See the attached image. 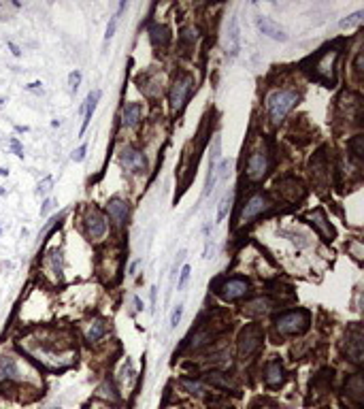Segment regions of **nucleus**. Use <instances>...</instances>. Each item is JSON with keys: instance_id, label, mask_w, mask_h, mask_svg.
<instances>
[{"instance_id": "33", "label": "nucleus", "mask_w": 364, "mask_h": 409, "mask_svg": "<svg viewBox=\"0 0 364 409\" xmlns=\"http://www.w3.org/2000/svg\"><path fill=\"white\" fill-rule=\"evenodd\" d=\"M181 315H183V305H177L175 311H173V315H171V329H177V326H179Z\"/></svg>"}, {"instance_id": "27", "label": "nucleus", "mask_w": 364, "mask_h": 409, "mask_svg": "<svg viewBox=\"0 0 364 409\" xmlns=\"http://www.w3.org/2000/svg\"><path fill=\"white\" fill-rule=\"evenodd\" d=\"M362 17H364V11H356V13H351L347 17H343L339 22V26L341 28H353V26H358L362 22Z\"/></svg>"}, {"instance_id": "47", "label": "nucleus", "mask_w": 364, "mask_h": 409, "mask_svg": "<svg viewBox=\"0 0 364 409\" xmlns=\"http://www.w3.org/2000/svg\"><path fill=\"white\" fill-rule=\"evenodd\" d=\"M51 409H60V407H51Z\"/></svg>"}, {"instance_id": "12", "label": "nucleus", "mask_w": 364, "mask_h": 409, "mask_svg": "<svg viewBox=\"0 0 364 409\" xmlns=\"http://www.w3.org/2000/svg\"><path fill=\"white\" fill-rule=\"evenodd\" d=\"M86 226H88L90 239H100L107 232V220L98 209H90L86 216Z\"/></svg>"}, {"instance_id": "17", "label": "nucleus", "mask_w": 364, "mask_h": 409, "mask_svg": "<svg viewBox=\"0 0 364 409\" xmlns=\"http://www.w3.org/2000/svg\"><path fill=\"white\" fill-rule=\"evenodd\" d=\"M107 213L117 226H122V224L126 222V216H128V204L124 202L122 198H111L109 204H107Z\"/></svg>"}, {"instance_id": "46", "label": "nucleus", "mask_w": 364, "mask_h": 409, "mask_svg": "<svg viewBox=\"0 0 364 409\" xmlns=\"http://www.w3.org/2000/svg\"><path fill=\"white\" fill-rule=\"evenodd\" d=\"M0 194H5V190H3V188H0Z\"/></svg>"}, {"instance_id": "23", "label": "nucleus", "mask_w": 364, "mask_h": 409, "mask_svg": "<svg viewBox=\"0 0 364 409\" xmlns=\"http://www.w3.org/2000/svg\"><path fill=\"white\" fill-rule=\"evenodd\" d=\"M107 333V324L105 322H102V320H96L94 324H92L90 326V329H88V333H86V339L92 343V341H98L100 339V337L102 335H105Z\"/></svg>"}, {"instance_id": "36", "label": "nucleus", "mask_w": 364, "mask_h": 409, "mask_svg": "<svg viewBox=\"0 0 364 409\" xmlns=\"http://www.w3.org/2000/svg\"><path fill=\"white\" fill-rule=\"evenodd\" d=\"M86 151H88V145H81V147H77L75 151H72V160H75V162H81L83 158H86Z\"/></svg>"}, {"instance_id": "9", "label": "nucleus", "mask_w": 364, "mask_h": 409, "mask_svg": "<svg viewBox=\"0 0 364 409\" xmlns=\"http://www.w3.org/2000/svg\"><path fill=\"white\" fill-rule=\"evenodd\" d=\"M337 56L339 51L337 49H330L326 54H321L317 58V64H315V73L326 79V81H335V62H337Z\"/></svg>"}, {"instance_id": "7", "label": "nucleus", "mask_w": 364, "mask_h": 409, "mask_svg": "<svg viewBox=\"0 0 364 409\" xmlns=\"http://www.w3.org/2000/svg\"><path fill=\"white\" fill-rule=\"evenodd\" d=\"M0 382L11 384V382H24L22 366L15 360V356H0Z\"/></svg>"}, {"instance_id": "18", "label": "nucleus", "mask_w": 364, "mask_h": 409, "mask_svg": "<svg viewBox=\"0 0 364 409\" xmlns=\"http://www.w3.org/2000/svg\"><path fill=\"white\" fill-rule=\"evenodd\" d=\"M100 94H102L100 90H92L90 94H88V98H86V111H83L81 135H83V132L88 130V126H90V119H92V115H94V111H96V105H98V100H100Z\"/></svg>"}, {"instance_id": "19", "label": "nucleus", "mask_w": 364, "mask_h": 409, "mask_svg": "<svg viewBox=\"0 0 364 409\" xmlns=\"http://www.w3.org/2000/svg\"><path fill=\"white\" fill-rule=\"evenodd\" d=\"M264 380L268 386H279L284 382V366L279 360H270L264 369Z\"/></svg>"}, {"instance_id": "35", "label": "nucleus", "mask_w": 364, "mask_h": 409, "mask_svg": "<svg viewBox=\"0 0 364 409\" xmlns=\"http://www.w3.org/2000/svg\"><path fill=\"white\" fill-rule=\"evenodd\" d=\"M51 183H54V179H51V177H45L43 181L38 183V194H47V192L51 190Z\"/></svg>"}, {"instance_id": "4", "label": "nucleus", "mask_w": 364, "mask_h": 409, "mask_svg": "<svg viewBox=\"0 0 364 409\" xmlns=\"http://www.w3.org/2000/svg\"><path fill=\"white\" fill-rule=\"evenodd\" d=\"M192 86H194V79L190 75H181V77L175 79L173 90H171V107H173L175 113H179V111L185 107V102L190 98Z\"/></svg>"}, {"instance_id": "6", "label": "nucleus", "mask_w": 364, "mask_h": 409, "mask_svg": "<svg viewBox=\"0 0 364 409\" xmlns=\"http://www.w3.org/2000/svg\"><path fill=\"white\" fill-rule=\"evenodd\" d=\"M215 292L220 294L224 301L230 303V301H236V299H243V296L249 292V283L245 279H241V277L226 279V281H222L220 285H217Z\"/></svg>"}, {"instance_id": "24", "label": "nucleus", "mask_w": 364, "mask_h": 409, "mask_svg": "<svg viewBox=\"0 0 364 409\" xmlns=\"http://www.w3.org/2000/svg\"><path fill=\"white\" fill-rule=\"evenodd\" d=\"M128 5L126 3H122L119 5V9H117V13H113L111 15V19H109V24H107V32H105V40H111L113 38V34H115V28H117V19H119V13L126 9Z\"/></svg>"}, {"instance_id": "40", "label": "nucleus", "mask_w": 364, "mask_h": 409, "mask_svg": "<svg viewBox=\"0 0 364 409\" xmlns=\"http://www.w3.org/2000/svg\"><path fill=\"white\" fill-rule=\"evenodd\" d=\"M183 34H185V38H188V40H196V38H198V30H196V28H188V30H183Z\"/></svg>"}, {"instance_id": "38", "label": "nucleus", "mask_w": 364, "mask_h": 409, "mask_svg": "<svg viewBox=\"0 0 364 409\" xmlns=\"http://www.w3.org/2000/svg\"><path fill=\"white\" fill-rule=\"evenodd\" d=\"M349 250L353 252V256H356L358 260H362V243H360V241H353V243L349 245Z\"/></svg>"}, {"instance_id": "43", "label": "nucleus", "mask_w": 364, "mask_h": 409, "mask_svg": "<svg viewBox=\"0 0 364 409\" xmlns=\"http://www.w3.org/2000/svg\"><path fill=\"white\" fill-rule=\"evenodd\" d=\"M134 305H137V309H139V311L143 309V303H141V299H139V296H134Z\"/></svg>"}, {"instance_id": "11", "label": "nucleus", "mask_w": 364, "mask_h": 409, "mask_svg": "<svg viewBox=\"0 0 364 409\" xmlns=\"http://www.w3.org/2000/svg\"><path fill=\"white\" fill-rule=\"evenodd\" d=\"M238 51H241V32H238V19L230 17L228 22V30H226V54L228 58H236Z\"/></svg>"}, {"instance_id": "15", "label": "nucleus", "mask_w": 364, "mask_h": 409, "mask_svg": "<svg viewBox=\"0 0 364 409\" xmlns=\"http://www.w3.org/2000/svg\"><path fill=\"white\" fill-rule=\"evenodd\" d=\"M122 165L126 167L128 171H134V173H141V171H145V156L141 151H137V149H132V147H126L122 151Z\"/></svg>"}, {"instance_id": "28", "label": "nucleus", "mask_w": 364, "mask_h": 409, "mask_svg": "<svg viewBox=\"0 0 364 409\" xmlns=\"http://www.w3.org/2000/svg\"><path fill=\"white\" fill-rule=\"evenodd\" d=\"M190 273H192L190 264H183L181 271H179V281H177V290H183V288H185V283H188V279H190Z\"/></svg>"}, {"instance_id": "25", "label": "nucleus", "mask_w": 364, "mask_h": 409, "mask_svg": "<svg viewBox=\"0 0 364 409\" xmlns=\"http://www.w3.org/2000/svg\"><path fill=\"white\" fill-rule=\"evenodd\" d=\"M347 392L351 394V396H356L358 401L362 398V392H364V386H362V377L360 375H353L351 380L347 382Z\"/></svg>"}, {"instance_id": "8", "label": "nucleus", "mask_w": 364, "mask_h": 409, "mask_svg": "<svg viewBox=\"0 0 364 409\" xmlns=\"http://www.w3.org/2000/svg\"><path fill=\"white\" fill-rule=\"evenodd\" d=\"M268 171V158L264 151H256L247 160V177L252 181H260Z\"/></svg>"}, {"instance_id": "37", "label": "nucleus", "mask_w": 364, "mask_h": 409, "mask_svg": "<svg viewBox=\"0 0 364 409\" xmlns=\"http://www.w3.org/2000/svg\"><path fill=\"white\" fill-rule=\"evenodd\" d=\"M9 145H11L13 153H17L19 158H24V149H22V145H19V141H17V139H11V141H9Z\"/></svg>"}, {"instance_id": "22", "label": "nucleus", "mask_w": 364, "mask_h": 409, "mask_svg": "<svg viewBox=\"0 0 364 409\" xmlns=\"http://www.w3.org/2000/svg\"><path fill=\"white\" fill-rule=\"evenodd\" d=\"M268 307H270L268 299H254V301H249L243 307V313H247V315H260V313H266Z\"/></svg>"}, {"instance_id": "31", "label": "nucleus", "mask_w": 364, "mask_h": 409, "mask_svg": "<svg viewBox=\"0 0 364 409\" xmlns=\"http://www.w3.org/2000/svg\"><path fill=\"white\" fill-rule=\"evenodd\" d=\"M209 382H213L215 386H222V388L230 386V380H228L224 373H209Z\"/></svg>"}, {"instance_id": "32", "label": "nucleus", "mask_w": 364, "mask_h": 409, "mask_svg": "<svg viewBox=\"0 0 364 409\" xmlns=\"http://www.w3.org/2000/svg\"><path fill=\"white\" fill-rule=\"evenodd\" d=\"M68 86H70L72 92L79 90V86H81V73H79V70H72V73L68 75Z\"/></svg>"}, {"instance_id": "44", "label": "nucleus", "mask_w": 364, "mask_h": 409, "mask_svg": "<svg viewBox=\"0 0 364 409\" xmlns=\"http://www.w3.org/2000/svg\"><path fill=\"white\" fill-rule=\"evenodd\" d=\"M0 175H3V177H7V175H9V171H7V169H3V167H0Z\"/></svg>"}, {"instance_id": "41", "label": "nucleus", "mask_w": 364, "mask_h": 409, "mask_svg": "<svg viewBox=\"0 0 364 409\" xmlns=\"http://www.w3.org/2000/svg\"><path fill=\"white\" fill-rule=\"evenodd\" d=\"M9 47H11V51H13L15 56H22V51H19V47H17L15 43H9Z\"/></svg>"}, {"instance_id": "39", "label": "nucleus", "mask_w": 364, "mask_h": 409, "mask_svg": "<svg viewBox=\"0 0 364 409\" xmlns=\"http://www.w3.org/2000/svg\"><path fill=\"white\" fill-rule=\"evenodd\" d=\"M54 204H56V200H51V198H47L45 202H43V207H41V216H47V213L54 209Z\"/></svg>"}, {"instance_id": "29", "label": "nucleus", "mask_w": 364, "mask_h": 409, "mask_svg": "<svg viewBox=\"0 0 364 409\" xmlns=\"http://www.w3.org/2000/svg\"><path fill=\"white\" fill-rule=\"evenodd\" d=\"M230 167H232V162L226 160V158L217 162V179H226L228 173H230Z\"/></svg>"}, {"instance_id": "5", "label": "nucleus", "mask_w": 364, "mask_h": 409, "mask_svg": "<svg viewBox=\"0 0 364 409\" xmlns=\"http://www.w3.org/2000/svg\"><path fill=\"white\" fill-rule=\"evenodd\" d=\"M268 209H270L268 196H266V194H262V192H258V194H254V196L245 202V207H243V211H241V218H238V222L247 224V222H252L254 218L266 213Z\"/></svg>"}, {"instance_id": "1", "label": "nucleus", "mask_w": 364, "mask_h": 409, "mask_svg": "<svg viewBox=\"0 0 364 409\" xmlns=\"http://www.w3.org/2000/svg\"><path fill=\"white\" fill-rule=\"evenodd\" d=\"M298 92L296 90H275L266 96V111L270 121H281L290 111L296 107L298 102Z\"/></svg>"}, {"instance_id": "14", "label": "nucleus", "mask_w": 364, "mask_h": 409, "mask_svg": "<svg viewBox=\"0 0 364 409\" xmlns=\"http://www.w3.org/2000/svg\"><path fill=\"white\" fill-rule=\"evenodd\" d=\"M258 28H260V32L262 34H266L268 38H273V40H279V43H286L288 40V34H286V30L279 26V24H275L270 17H264V15H260L258 17Z\"/></svg>"}, {"instance_id": "26", "label": "nucleus", "mask_w": 364, "mask_h": 409, "mask_svg": "<svg viewBox=\"0 0 364 409\" xmlns=\"http://www.w3.org/2000/svg\"><path fill=\"white\" fill-rule=\"evenodd\" d=\"M230 200H232V194L230 192H226L224 194V198L220 200V207H217V216H215V224H220L224 218H226V213H228V209H230Z\"/></svg>"}, {"instance_id": "42", "label": "nucleus", "mask_w": 364, "mask_h": 409, "mask_svg": "<svg viewBox=\"0 0 364 409\" xmlns=\"http://www.w3.org/2000/svg\"><path fill=\"white\" fill-rule=\"evenodd\" d=\"M41 86H43V84H41V81H34V84H30V86H28V90H38Z\"/></svg>"}, {"instance_id": "34", "label": "nucleus", "mask_w": 364, "mask_h": 409, "mask_svg": "<svg viewBox=\"0 0 364 409\" xmlns=\"http://www.w3.org/2000/svg\"><path fill=\"white\" fill-rule=\"evenodd\" d=\"M183 386L188 388V390H192V392H198V394L205 390V386L198 384V382H188V380H183Z\"/></svg>"}, {"instance_id": "10", "label": "nucleus", "mask_w": 364, "mask_h": 409, "mask_svg": "<svg viewBox=\"0 0 364 409\" xmlns=\"http://www.w3.org/2000/svg\"><path fill=\"white\" fill-rule=\"evenodd\" d=\"M345 354L349 360L353 362H362V331L360 326H353L345 337Z\"/></svg>"}, {"instance_id": "16", "label": "nucleus", "mask_w": 364, "mask_h": 409, "mask_svg": "<svg viewBox=\"0 0 364 409\" xmlns=\"http://www.w3.org/2000/svg\"><path fill=\"white\" fill-rule=\"evenodd\" d=\"M309 220H311V224H313V226H315V230L319 232V237H321V239H326V241H330V239H332V234H335V230H332L330 222L326 220L324 211H321V209L311 211V213H309Z\"/></svg>"}, {"instance_id": "13", "label": "nucleus", "mask_w": 364, "mask_h": 409, "mask_svg": "<svg viewBox=\"0 0 364 409\" xmlns=\"http://www.w3.org/2000/svg\"><path fill=\"white\" fill-rule=\"evenodd\" d=\"M279 186V192H281V196L286 198V200H290V202H296V200H300L305 196V188H303V183H300L298 179H294V177H288V179H281L277 183Z\"/></svg>"}, {"instance_id": "3", "label": "nucleus", "mask_w": 364, "mask_h": 409, "mask_svg": "<svg viewBox=\"0 0 364 409\" xmlns=\"http://www.w3.org/2000/svg\"><path fill=\"white\" fill-rule=\"evenodd\" d=\"M262 337H264L262 326L247 324L241 331V335H238V356H241L243 360L249 356H254L260 350V345H262Z\"/></svg>"}, {"instance_id": "2", "label": "nucleus", "mask_w": 364, "mask_h": 409, "mask_svg": "<svg viewBox=\"0 0 364 409\" xmlns=\"http://www.w3.org/2000/svg\"><path fill=\"white\" fill-rule=\"evenodd\" d=\"M275 329L279 335H300L309 329V313L305 309H296V311H286L275 320Z\"/></svg>"}, {"instance_id": "45", "label": "nucleus", "mask_w": 364, "mask_h": 409, "mask_svg": "<svg viewBox=\"0 0 364 409\" xmlns=\"http://www.w3.org/2000/svg\"><path fill=\"white\" fill-rule=\"evenodd\" d=\"M3 105H5V98H3V96H0V107H3Z\"/></svg>"}, {"instance_id": "20", "label": "nucleus", "mask_w": 364, "mask_h": 409, "mask_svg": "<svg viewBox=\"0 0 364 409\" xmlns=\"http://www.w3.org/2000/svg\"><path fill=\"white\" fill-rule=\"evenodd\" d=\"M122 119H124V124L130 126V128L137 126L139 119H141V105L139 102H128V105H124Z\"/></svg>"}, {"instance_id": "21", "label": "nucleus", "mask_w": 364, "mask_h": 409, "mask_svg": "<svg viewBox=\"0 0 364 409\" xmlns=\"http://www.w3.org/2000/svg\"><path fill=\"white\" fill-rule=\"evenodd\" d=\"M149 34H151V43L155 47H166L171 40V30L166 28L164 24H155L149 28Z\"/></svg>"}, {"instance_id": "30", "label": "nucleus", "mask_w": 364, "mask_h": 409, "mask_svg": "<svg viewBox=\"0 0 364 409\" xmlns=\"http://www.w3.org/2000/svg\"><path fill=\"white\" fill-rule=\"evenodd\" d=\"M349 147H351V151H353V156L356 158H362L364 156V139L362 137H356L351 143H349Z\"/></svg>"}]
</instances>
